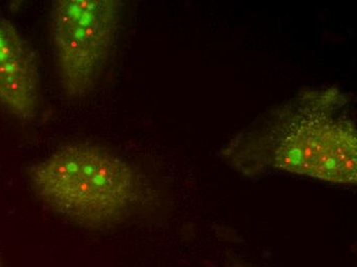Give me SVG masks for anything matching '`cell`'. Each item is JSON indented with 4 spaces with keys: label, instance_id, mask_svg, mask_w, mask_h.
Instances as JSON below:
<instances>
[{
    "label": "cell",
    "instance_id": "5b68a950",
    "mask_svg": "<svg viewBox=\"0 0 357 267\" xmlns=\"http://www.w3.org/2000/svg\"><path fill=\"white\" fill-rule=\"evenodd\" d=\"M0 267H8L6 266V264H4L3 260H1V257H0Z\"/></svg>",
    "mask_w": 357,
    "mask_h": 267
},
{
    "label": "cell",
    "instance_id": "277c9868",
    "mask_svg": "<svg viewBox=\"0 0 357 267\" xmlns=\"http://www.w3.org/2000/svg\"><path fill=\"white\" fill-rule=\"evenodd\" d=\"M40 77L36 54L10 20L0 14V105L23 121L36 116Z\"/></svg>",
    "mask_w": 357,
    "mask_h": 267
},
{
    "label": "cell",
    "instance_id": "7a4b0ae2",
    "mask_svg": "<svg viewBox=\"0 0 357 267\" xmlns=\"http://www.w3.org/2000/svg\"><path fill=\"white\" fill-rule=\"evenodd\" d=\"M30 182L45 207L89 229H105L128 216L140 194V178L101 145L72 143L34 165Z\"/></svg>",
    "mask_w": 357,
    "mask_h": 267
},
{
    "label": "cell",
    "instance_id": "3957f363",
    "mask_svg": "<svg viewBox=\"0 0 357 267\" xmlns=\"http://www.w3.org/2000/svg\"><path fill=\"white\" fill-rule=\"evenodd\" d=\"M119 0H56L51 43L63 92L82 99L95 90L121 31Z\"/></svg>",
    "mask_w": 357,
    "mask_h": 267
},
{
    "label": "cell",
    "instance_id": "6da1fadb",
    "mask_svg": "<svg viewBox=\"0 0 357 267\" xmlns=\"http://www.w3.org/2000/svg\"><path fill=\"white\" fill-rule=\"evenodd\" d=\"M356 136L349 95L337 86L307 88L255 119L220 154L248 177L280 171L356 185Z\"/></svg>",
    "mask_w": 357,
    "mask_h": 267
}]
</instances>
